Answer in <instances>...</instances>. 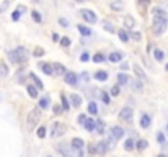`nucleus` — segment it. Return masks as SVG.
Masks as SVG:
<instances>
[{"instance_id": "nucleus-1", "label": "nucleus", "mask_w": 168, "mask_h": 157, "mask_svg": "<svg viewBox=\"0 0 168 157\" xmlns=\"http://www.w3.org/2000/svg\"><path fill=\"white\" fill-rule=\"evenodd\" d=\"M166 25H168V18H166L165 10L153 8V33H155V34L165 33Z\"/></svg>"}, {"instance_id": "nucleus-2", "label": "nucleus", "mask_w": 168, "mask_h": 157, "mask_svg": "<svg viewBox=\"0 0 168 157\" xmlns=\"http://www.w3.org/2000/svg\"><path fill=\"white\" fill-rule=\"evenodd\" d=\"M8 58L13 64H23L28 61V58H30V53L26 51V48L20 46L17 49H13V51H8Z\"/></svg>"}, {"instance_id": "nucleus-3", "label": "nucleus", "mask_w": 168, "mask_h": 157, "mask_svg": "<svg viewBox=\"0 0 168 157\" xmlns=\"http://www.w3.org/2000/svg\"><path fill=\"white\" fill-rule=\"evenodd\" d=\"M39 119H41V110L39 108H34V110H31L30 113H28V119H26L28 131H33L36 128V124L39 123Z\"/></svg>"}, {"instance_id": "nucleus-4", "label": "nucleus", "mask_w": 168, "mask_h": 157, "mask_svg": "<svg viewBox=\"0 0 168 157\" xmlns=\"http://www.w3.org/2000/svg\"><path fill=\"white\" fill-rule=\"evenodd\" d=\"M65 131H67V126H65L64 123H61V121H57V123L52 124V138H61V136H64Z\"/></svg>"}, {"instance_id": "nucleus-5", "label": "nucleus", "mask_w": 168, "mask_h": 157, "mask_svg": "<svg viewBox=\"0 0 168 157\" xmlns=\"http://www.w3.org/2000/svg\"><path fill=\"white\" fill-rule=\"evenodd\" d=\"M80 15H82V18L86 21V23H96V20H98L96 13H95V12H91V10H88V8H83V10H80Z\"/></svg>"}, {"instance_id": "nucleus-6", "label": "nucleus", "mask_w": 168, "mask_h": 157, "mask_svg": "<svg viewBox=\"0 0 168 157\" xmlns=\"http://www.w3.org/2000/svg\"><path fill=\"white\" fill-rule=\"evenodd\" d=\"M56 149H57V152H59L62 157H75L74 154H72L70 147H69V142H62V144H57Z\"/></svg>"}, {"instance_id": "nucleus-7", "label": "nucleus", "mask_w": 168, "mask_h": 157, "mask_svg": "<svg viewBox=\"0 0 168 157\" xmlns=\"http://www.w3.org/2000/svg\"><path fill=\"white\" fill-rule=\"evenodd\" d=\"M132 116H134V110L131 108V106H124V108L119 111V118L122 121H131Z\"/></svg>"}, {"instance_id": "nucleus-8", "label": "nucleus", "mask_w": 168, "mask_h": 157, "mask_svg": "<svg viewBox=\"0 0 168 157\" xmlns=\"http://www.w3.org/2000/svg\"><path fill=\"white\" fill-rule=\"evenodd\" d=\"M70 146L75 149V151H82L83 146H85V141L83 139H80V138H74L70 141Z\"/></svg>"}, {"instance_id": "nucleus-9", "label": "nucleus", "mask_w": 168, "mask_h": 157, "mask_svg": "<svg viewBox=\"0 0 168 157\" xmlns=\"http://www.w3.org/2000/svg\"><path fill=\"white\" fill-rule=\"evenodd\" d=\"M132 70H134V74L137 75L139 80H142V82L147 80V75H145V72L141 69V66H136V64H134V66H132Z\"/></svg>"}, {"instance_id": "nucleus-10", "label": "nucleus", "mask_w": 168, "mask_h": 157, "mask_svg": "<svg viewBox=\"0 0 168 157\" xmlns=\"http://www.w3.org/2000/svg\"><path fill=\"white\" fill-rule=\"evenodd\" d=\"M64 82L67 84V85H77V75L74 72H67L65 74V78H64Z\"/></svg>"}, {"instance_id": "nucleus-11", "label": "nucleus", "mask_w": 168, "mask_h": 157, "mask_svg": "<svg viewBox=\"0 0 168 157\" xmlns=\"http://www.w3.org/2000/svg\"><path fill=\"white\" fill-rule=\"evenodd\" d=\"M52 69H54V72H56L57 75H65V74H67V70H65V66H64V64H61V62L52 64Z\"/></svg>"}, {"instance_id": "nucleus-12", "label": "nucleus", "mask_w": 168, "mask_h": 157, "mask_svg": "<svg viewBox=\"0 0 168 157\" xmlns=\"http://www.w3.org/2000/svg\"><path fill=\"white\" fill-rule=\"evenodd\" d=\"M111 136H113V139L124 138V129H122V128H119V126H114L113 129H111Z\"/></svg>"}, {"instance_id": "nucleus-13", "label": "nucleus", "mask_w": 168, "mask_h": 157, "mask_svg": "<svg viewBox=\"0 0 168 157\" xmlns=\"http://www.w3.org/2000/svg\"><path fill=\"white\" fill-rule=\"evenodd\" d=\"M109 8L114 10V12H121L124 8V2H121V0H113V2H109Z\"/></svg>"}, {"instance_id": "nucleus-14", "label": "nucleus", "mask_w": 168, "mask_h": 157, "mask_svg": "<svg viewBox=\"0 0 168 157\" xmlns=\"http://www.w3.org/2000/svg\"><path fill=\"white\" fill-rule=\"evenodd\" d=\"M38 67H39L44 74H47V75L54 74V69L51 67V64H47V62H39V64H38Z\"/></svg>"}, {"instance_id": "nucleus-15", "label": "nucleus", "mask_w": 168, "mask_h": 157, "mask_svg": "<svg viewBox=\"0 0 168 157\" xmlns=\"http://www.w3.org/2000/svg\"><path fill=\"white\" fill-rule=\"evenodd\" d=\"M95 131L98 134H103L106 131V124H105L103 119H96V123H95Z\"/></svg>"}, {"instance_id": "nucleus-16", "label": "nucleus", "mask_w": 168, "mask_h": 157, "mask_svg": "<svg viewBox=\"0 0 168 157\" xmlns=\"http://www.w3.org/2000/svg\"><path fill=\"white\" fill-rule=\"evenodd\" d=\"M106 151H108V141H100L96 144V152L103 155V154H106Z\"/></svg>"}, {"instance_id": "nucleus-17", "label": "nucleus", "mask_w": 168, "mask_h": 157, "mask_svg": "<svg viewBox=\"0 0 168 157\" xmlns=\"http://www.w3.org/2000/svg\"><path fill=\"white\" fill-rule=\"evenodd\" d=\"M150 124H152V118H150L149 115H142V118H141V128L147 129Z\"/></svg>"}, {"instance_id": "nucleus-18", "label": "nucleus", "mask_w": 168, "mask_h": 157, "mask_svg": "<svg viewBox=\"0 0 168 157\" xmlns=\"http://www.w3.org/2000/svg\"><path fill=\"white\" fill-rule=\"evenodd\" d=\"M124 26L129 28V30H132V28L136 26V21H134V18L131 17V15H126V17H124Z\"/></svg>"}, {"instance_id": "nucleus-19", "label": "nucleus", "mask_w": 168, "mask_h": 157, "mask_svg": "<svg viewBox=\"0 0 168 157\" xmlns=\"http://www.w3.org/2000/svg\"><path fill=\"white\" fill-rule=\"evenodd\" d=\"M108 72L106 70H98V72H95V78L96 80H100V82H105V80H108Z\"/></svg>"}, {"instance_id": "nucleus-20", "label": "nucleus", "mask_w": 168, "mask_h": 157, "mask_svg": "<svg viewBox=\"0 0 168 157\" xmlns=\"http://www.w3.org/2000/svg\"><path fill=\"white\" fill-rule=\"evenodd\" d=\"M49 103H51L49 97H42V98H39V105H38V108H39V110H46V108H49Z\"/></svg>"}, {"instance_id": "nucleus-21", "label": "nucleus", "mask_w": 168, "mask_h": 157, "mask_svg": "<svg viewBox=\"0 0 168 157\" xmlns=\"http://www.w3.org/2000/svg\"><path fill=\"white\" fill-rule=\"evenodd\" d=\"M122 58H124V54L122 53H118V51L109 54V61H111V62H121Z\"/></svg>"}, {"instance_id": "nucleus-22", "label": "nucleus", "mask_w": 168, "mask_h": 157, "mask_svg": "<svg viewBox=\"0 0 168 157\" xmlns=\"http://www.w3.org/2000/svg\"><path fill=\"white\" fill-rule=\"evenodd\" d=\"M95 123H96V119H93V118H88V119L85 121V124H83V126H85V129L91 133V131L95 129Z\"/></svg>"}, {"instance_id": "nucleus-23", "label": "nucleus", "mask_w": 168, "mask_h": 157, "mask_svg": "<svg viewBox=\"0 0 168 157\" xmlns=\"http://www.w3.org/2000/svg\"><path fill=\"white\" fill-rule=\"evenodd\" d=\"M70 102H72L74 106H80V105H82V97L77 95V94H72L70 95Z\"/></svg>"}, {"instance_id": "nucleus-24", "label": "nucleus", "mask_w": 168, "mask_h": 157, "mask_svg": "<svg viewBox=\"0 0 168 157\" xmlns=\"http://www.w3.org/2000/svg\"><path fill=\"white\" fill-rule=\"evenodd\" d=\"M77 30H78V33H80V34H83V36H90V34H91V30H90V28L82 26V25H78V26H77Z\"/></svg>"}, {"instance_id": "nucleus-25", "label": "nucleus", "mask_w": 168, "mask_h": 157, "mask_svg": "<svg viewBox=\"0 0 168 157\" xmlns=\"http://www.w3.org/2000/svg\"><path fill=\"white\" fill-rule=\"evenodd\" d=\"M28 95L31 98H38V87H34V85H28Z\"/></svg>"}, {"instance_id": "nucleus-26", "label": "nucleus", "mask_w": 168, "mask_h": 157, "mask_svg": "<svg viewBox=\"0 0 168 157\" xmlns=\"http://www.w3.org/2000/svg\"><path fill=\"white\" fill-rule=\"evenodd\" d=\"M0 75H2V77L8 75V66H7L3 61H0Z\"/></svg>"}, {"instance_id": "nucleus-27", "label": "nucleus", "mask_w": 168, "mask_h": 157, "mask_svg": "<svg viewBox=\"0 0 168 157\" xmlns=\"http://www.w3.org/2000/svg\"><path fill=\"white\" fill-rule=\"evenodd\" d=\"M129 82V77L126 75V74H118V85H126Z\"/></svg>"}, {"instance_id": "nucleus-28", "label": "nucleus", "mask_w": 168, "mask_h": 157, "mask_svg": "<svg viewBox=\"0 0 168 157\" xmlns=\"http://www.w3.org/2000/svg\"><path fill=\"white\" fill-rule=\"evenodd\" d=\"M88 113H90V115H98V106H96V103H95V102H90L88 103Z\"/></svg>"}, {"instance_id": "nucleus-29", "label": "nucleus", "mask_w": 168, "mask_h": 157, "mask_svg": "<svg viewBox=\"0 0 168 157\" xmlns=\"http://www.w3.org/2000/svg\"><path fill=\"white\" fill-rule=\"evenodd\" d=\"M153 58H155V61H163V58H165V53L162 51V49H155L153 51Z\"/></svg>"}, {"instance_id": "nucleus-30", "label": "nucleus", "mask_w": 168, "mask_h": 157, "mask_svg": "<svg viewBox=\"0 0 168 157\" xmlns=\"http://www.w3.org/2000/svg\"><path fill=\"white\" fill-rule=\"evenodd\" d=\"M134 146H136V144H134V139H131V138H129V139H126V142H124V149H126L127 152H129V151H132Z\"/></svg>"}, {"instance_id": "nucleus-31", "label": "nucleus", "mask_w": 168, "mask_h": 157, "mask_svg": "<svg viewBox=\"0 0 168 157\" xmlns=\"http://www.w3.org/2000/svg\"><path fill=\"white\" fill-rule=\"evenodd\" d=\"M118 36H119V39H121L122 43H127V41H129V34L126 33V30H119V31H118Z\"/></svg>"}, {"instance_id": "nucleus-32", "label": "nucleus", "mask_w": 168, "mask_h": 157, "mask_svg": "<svg viewBox=\"0 0 168 157\" xmlns=\"http://www.w3.org/2000/svg\"><path fill=\"white\" fill-rule=\"evenodd\" d=\"M147 146H149V142L145 141V139H139V141H137V144H136V147L139 149V151H144V149L147 147Z\"/></svg>"}, {"instance_id": "nucleus-33", "label": "nucleus", "mask_w": 168, "mask_h": 157, "mask_svg": "<svg viewBox=\"0 0 168 157\" xmlns=\"http://www.w3.org/2000/svg\"><path fill=\"white\" fill-rule=\"evenodd\" d=\"M30 77H31V78H33V80H34V84H36V87H38V89H41V90H42V89H44V84H42V82H41V80H39V78H38V77H36V75H34V74H30Z\"/></svg>"}, {"instance_id": "nucleus-34", "label": "nucleus", "mask_w": 168, "mask_h": 157, "mask_svg": "<svg viewBox=\"0 0 168 157\" xmlns=\"http://www.w3.org/2000/svg\"><path fill=\"white\" fill-rule=\"evenodd\" d=\"M132 89L137 90V92H142V89H144L142 80H134V82H132Z\"/></svg>"}, {"instance_id": "nucleus-35", "label": "nucleus", "mask_w": 168, "mask_h": 157, "mask_svg": "<svg viewBox=\"0 0 168 157\" xmlns=\"http://www.w3.org/2000/svg\"><path fill=\"white\" fill-rule=\"evenodd\" d=\"M31 17H33V20L36 21V23H41V21H42V18H41V15H39V12H36V10L31 12Z\"/></svg>"}, {"instance_id": "nucleus-36", "label": "nucleus", "mask_w": 168, "mask_h": 157, "mask_svg": "<svg viewBox=\"0 0 168 157\" xmlns=\"http://www.w3.org/2000/svg\"><path fill=\"white\" fill-rule=\"evenodd\" d=\"M34 56H36V58H41V56H44L46 53H44V49H42V48H36L34 49V53H33Z\"/></svg>"}, {"instance_id": "nucleus-37", "label": "nucleus", "mask_w": 168, "mask_h": 157, "mask_svg": "<svg viewBox=\"0 0 168 157\" xmlns=\"http://www.w3.org/2000/svg\"><path fill=\"white\" fill-rule=\"evenodd\" d=\"M61 46H62V48H67V46H70V38L64 36V38L61 39Z\"/></svg>"}, {"instance_id": "nucleus-38", "label": "nucleus", "mask_w": 168, "mask_h": 157, "mask_svg": "<svg viewBox=\"0 0 168 157\" xmlns=\"http://www.w3.org/2000/svg\"><path fill=\"white\" fill-rule=\"evenodd\" d=\"M119 90H121V85H114V87L111 89V95L113 97H118L119 95Z\"/></svg>"}, {"instance_id": "nucleus-39", "label": "nucleus", "mask_w": 168, "mask_h": 157, "mask_svg": "<svg viewBox=\"0 0 168 157\" xmlns=\"http://www.w3.org/2000/svg\"><path fill=\"white\" fill-rule=\"evenodd\" d=\"M103 28H105L106 31H109V33H114V28H113V25H111V23H108V21H105V23H103Z\"/></svg>"}, {"instance_id": "nucleus-40", "label": "nucleus", "mask_w": 168, "mask_h": 157, "mask_svg": "<svg viewBox=\"0 0 168 157\" xmlns=\"http://www.w3.org/2000/svg\"><path fill=\"white\" fill-rule=\"evenodd\" d=\"M105 59H106V58H105L103 54H95V56H93V61H95V62H103Z\"/></svg>"}, {"instance_id": "nucleus-41", "label": "nucleus", "mask_w": 168, "mask_h": 157, "mask_svg": "<svg viewBox=\"0 0 168 157\" xmlns=\"http://www.w3.org/2000/svg\"><path fill=\"white\" fill-rule=\"evenodd\" d=\"M20 17H21V12L17 8L15 12H13V15H12V20H13V21H18V20H20Z\"/></svg>"}, {"instance_id": "nucleus-42", "label": "nucleus", "mask_w": 168, "mask_h": 157, "mask_svg": "<svg viewBox=\"0 0 168 157\" xmlns=\"http://www.w3.org/2000/svg\"><path fill=\"white\" fill-rule=\"evenodd\" d=\"M44 136H46V128H44V126H41L39 129H38V138H41V139H42Z\"/></svg>"}, {"instance_id": "nucleus-43", "label": "nucleus", "mask_w": 168, "mask_h": 157, "mask_svg": "<svg viewBox=\"0 0 168 157\" xmlns=\"http://www.w3.org/2000/svg\"><path fill=\"white\" fill-rule=\"evenodd\" d=\"M61 100H62V108L64 110H69V102H67V98H65V95H62Z\"/></svg>"}, {"instance_id": "nucleus-44", "label": "nucleus", "mask_w": 168, "mask_h": 157, "mask_svg": "<svg viewBox=\"0 0 168 157\" xmlns=\"http://www.w3.org/2000/svg\"><path fill=\"white\" fill-rule=\"evenodd\" d=\"M101 100H103L106 105H109V102H111V97H109L108 94H101Z\"/></svg>"}, {"instance_id": "nucleus-45", "label": "nucleus", "mask_w": 168, "mask_h": 157, "mask_svg": "<svg viewBox=\"0 0 168 157\" xmlns=\"http://www.w3.org/2000/svg\"><path fill=\"white\" fill-rule=\"evenodd\" d=\"M59 25L62 28H69V20H65V18H59Z\"/></svg>"}, {"instance_id": "nucleus-46", "label": "nucleus", "mask_w": 168, "mask_h": 157, "mask_svg": "<svg viewBox=\"0 0 168 157\" xmlns=\"http://www.w3.org/2000/svg\"><path fill=\"white\" fill-rule=\"evenodd\" d=\"M132 39H134V41H141V39H142V34L139 33V31H134V33H132Z\"/></svg>"}, {"instance_id": "nucleus-47", "label": "nucleus", "mask_w": 168, "mask_h": 157, "mask_svg": "<svg viewBox=\"0 0 168 157\" xmlns=\"http://www.w3.org/2000/svg\"><path fill=\"white\" fill-rule=\"evenodd\" d=\"M88 59H90V54H88V53H82V56H80V61H82V62H86Z\"/></svg>"}, {"instance_id": "nucleus-48", "label": "nucleus", "mask_w": 168, "mask_h": 157, "mask_svg": "<svg viewBox=\"0 0 168 157\" xmlns=\"http://www.w3.org/2000/svg\"><path fill=\"white\" fill-rule=\"evenodd\" d=\"M157 141L160 142V144H163V142H165V136H163V133H157Z\"/></svg>"}, {"instance_id": "nucleus-49", "label": "nucleus", "mask_w": 168, "mask_h": 157, "mask_svg": "<svg viewBox=\"0 0 168 157\" xmlns=\"http://www.w3.org/2000/svg\"><path fill=\"white\" fill-rule=\"evenodd\" d=\"M8 5H10V0H5V2L0 5V13H2L3 10H7V7H8Z\"/></svg>"}, {"instance_id": "nucleus-50", "label": "nucleus", "mask_w": 168, "mask_h": 157, "mask_svg": "<svg viewBox=\"0 0 168 157\" xmlns=\"http://www.w3.org/2000/svg\"><path fill=\"white\" fill-rule=\"evenodd\" d=\"M86 119H88V118H86L85 115H78V119H77V121H78V124H85Z\"/></svg>"}, {"instance_id": "nucleus-51", "label": "nucleus", "mask_w": 168, "mask_h": 157, "mask_svg": "<svg viewBox=\"0 0 168 157\" xmlns=\"http://www.w3.org/2000/svg\"><path fill=\"white\" fill-rule=\"evenodd\" d=\"M61 39H62V38H61V36H59V34H57V33H52V41H54V43L61 41Z\"/></svg>"}, {"instance_id": "nucleus-52", "label": "nucleus", "mask_w": 168, "mask_h": 157, "mask_svg": "<svg viewBox=\"0 0 168 157\" xmlns=\"http://www.w3.org/2000/svg\"><path fill=\"white\" fill-rule=\"evenodd\" d=\"M88 77H90V75H88V72H83V74H82V80H83V82H88V80H90Z\"/></svg>"}, {"instance_id": "nucleus-53", "label": "nucleus", "mask_w": 168, "mask_h": 157, "mask_svg": "<svg viewBox=\"0 0 168 157\" xmlns=\"http://www.w3.org/2000/svg\"><path fill=\"white\" fill-rule=\"evenodd\" d=\"M62 110H64V108H61V106H54V113H56V115H59Z\"/></svg>"}, {"instance_id": "nucleus-54", "label": "nucleus", "mask_w": 168, "mask_h": 157, "mask_svg": "<svg viewBox=\"0 0 168 157\" xmlns=\"http://www.w3.org/2000/svg\"><path fill=\"white\" fill-rule=\"evenodd\" d=\"M139 3H141V5H149L150 0H139Z\"/></svg>"}, {"instance_id": "nucleus-55", "label": "nucleus", "mask_w": 168, "mask_h": 157, "mask_svg": "<svg viewBox=\"0 0 168 157\" xmlns=\"http://www.w3.org/2000/svg\"><path fill=\"white\" fill-rule=\"evenodd\" d=\"M121 69H122V70H127V69H129V64H126V62L121 64Z\"/></svg>"}, {"instance_id": "nucleus-56", "label": "nucleus", "mask_w": 168, "mask_h": 157, "mask_svg": "<svg viewBox=\"0 0 168 157\" xmlns=\"http://www.w3.org/2000/svg\"><path fill=\"white\" fill-rule=\"evenodd\" d=\"M158 157H166V155H165V154H160V155H158Z\"/></svg>"}, {"instance_id": "nucleus-57", "label": "nucleus", "mask_w": 168, "mask_h": 157, "mask_svg": "<svg viewBox=\"0 0 168 157\" xmlns=\"http://www.w3.org/2000/svg\"><path fill=\"white\" fill-rule=\"evenodd\" d=\"M75 2H85V0H75Z\"/></svg>"}, {"instance_id": "nucleus-58", "label": "nucleus", "mask_w": 168, "mask_h": 157, "mask_svg": "<svg viewBox=\"0 0 168 157\" xmlns=\"http://www.w3.org/2000/svg\"><path fill=\"white\" fill-rule=\"evenodd\" d=\"M166 70H168V64H166Z\"/></svg>"}, {"instance_id": "nucleus-59", "label": "nucleus", "mask_w": 168, "mask_h": 157, "mask_svg": "<svg viewBox=\"0 0 168 157\" xmlns=\"http://www.w3.org/2000/svg\"><path fill=\"white\" fill-rule=\"evenodd\" d=\"M0 102H2V97H0Z\"/></svg>"}, {"instance_id": "nucleus-60", "label": "nucleus", "mask_w": 168, "mask_h": 157, "mask_svg": "<svg viewBox=\"0 0 168 157\" xmlns=\"http://www.w3.org/2000/svg\"><path fill=\"white\" fill-rule=\"evenodd\" d=\"M166 129H168V124H166Z\"/></svg>"}]
</instances>
